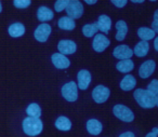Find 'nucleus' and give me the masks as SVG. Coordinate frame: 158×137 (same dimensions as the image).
Segmentation results:
<instances>
[{
    "mask_svg": "<svg viewBox=\"0 0 158 137\" xmlns=\"http://www.w3.org/2000/svg\"><path fill=\"white\" fill-rule=\"evenodd\" d=\"M133 96H134V99L136 100V103H138L142 108L151 109L158 105L157 95H154L148 90L138 89L134 91Z\"/></svg>",
    "mask_w": 158,
    "mask_h": 137,
    "instance_id": "1",
    "label": "nucleus"
},
{
    "mask_svg": "<svg viewBox=\"0 0 158 137\" xmlns=\"http://www.w3.org/2000/svg\"><path fill=\"white\" fill-rule=\"evenodd\" d=\"M23 131L28 136H37L42 132L44 124L39 118L27 117L23 120Z\"/></svg>",
    "mask_w": 158,
    "mask_h": 137,
    "instance_id": "2",
    "label": "nucleus"
},
{
    "mask_svg": "<svg viewBox=\"0 0 158 137\" xmlns=\"http://www.w3.org/2000/svg\"><path fill=\"white\" fill-rule=\"evenodd\" d=\"M113 113L115 115V117H117L119 120L123 122H132L134 120V115L132 112L131 109H129L128 107L123 106V105H116L113 108Z\"/></svg>",
    "mask_w": 158,
    "mask_h": 137,
    "instance_id": "3",
    "label": "nucleus"
},
{
    "mask_svg": "<svg viewBox=\"0 0 158 137\" xmlns=\"http://www.w3.org/2000/svg\"><path fill=\"white\" fill-rule=\"evenodd\" d=\"M65 10L68 18H73V20L80 18L84 14V6L79 0H70Z\"/></svg>",
    "mask_w": 158,
    "mask_h": 137,
    "instance_id": "4",
    "label": "nucleus"
},
{
    "mask_svg": "<svg viewBox=\"0 0 158 137\" xmlns=\"http://www.w3.org/2000/svg\"><path fill=\"white\" fill-rule=\"evenodd\" d=\"M62 95L67 102H76L78 98V87L74 81L66 83L62 87Z\"/></svg>",
    "mask_w": 158,
    "mask_h": 137,
    "instance_id": "5",
    "label": "nucleus"
},
{
    "mask_svg": "<svg viewBox=\"0 0 158 137\" xmlns=\"http://www.w3.org/2000/svg\"><path fill=\"white\" fill-rule=\"evenodd\" d=\"M110 95V89L104 87V85H98L92 91V98L98 104H103V103H105L106 100L108 99Z\"/></svg>",
    "mask_w": 158,
    "mask_h": 137,
    "instance_id": "6",
    "label": "nucleus"
},
{
    "mask_svg": "<svg viewBox=\"0 0 158 137\" xmlns=\"http://www.w3.org/2000/svg\"><path fill=\"white\" fill-rule=\"evenodd\" d=\"M51 26L49 24H40L39 26L37 27V29L34 33V37L37 41L39 42H46L48 40L49 36L51 34Z\"/></svg>",
    "mask_w": 158,
    "mask_h": 137,
    "instance_id": "7",
    "label": "nucleus"
},
{
    "mask_svg": "<svg viewBox=\"0 0 158 137\" xmlns=\"http://www.w3.org/2000/svg\"><path fill=\"white\" fill-rule=\"evenodd\" d=\"M110 44V41L106 38L105 35H101V34H98L95 35L94 39H93L92 42V46L93 50L98 53H101L105 50L106 48H108Z\"/></svg>",
    "mask_w": 158,
    "mask_h": 137,
    "instance_id": "8",
    "label": "nucleus"
},
{
    "mask_svg": "<svg viewBox=\"0 0 158 137\" xmlns=\"http://www.w3.org/2000/svg\"><path fill=\"white\" fill-rule=\"evenodd\" d=\"M156 68V63L153 59L145 61L139 68V75L142 79H147L149 76H152Z\"/></svg>",
    "mask_w": 158,
    "mask_h": 137,
    "instance_id": "9",
    "label": "nucleus"
},
{
    "mask_svg": "<svg viewBox=\"0 0 158 137\" xmlns=\"http://www.w3.org/2000/svg\"><path fill=\"white\" fill-rule=\"evenodd\" d=\"M57 50L61 54H74L77 50V46L72 40H61L57 44Z\"/></svg>",
    "mask_w": 158,
    "mask_h": 137,
    "instance_id": "10",
    "label": "nucleus"
},
{
    "mask_svg": "<svg viewBox=\"0 0 158 137\" xmlns=\"http://www.w3.org/2000/svg\"><path fill=\"white\" fill-rule=\"evenodd\" d=\"M113 55H114L116 58L120 59V61H123V59H129V58H131L132 55H133V51L128 46L121 44V46H118L114 49Z\"/></svg>",
    "mask_w": 158,
    "mask_h": 137,
    "instance_id": "11",
    "label": "nucleus"
},
{
    "mask_svg": "<svg viewBox=\"0 0 158 137\" xmlns=\"http://www.w3.org/2000/svg\"><path fill=\"white\" fill-rule=\"evenodd\" d=\"M77 80H78V84L77 87L80 90H87L91 83V74L86 69H82L78 72L77 75Z\"/></svg>",
    "mask_w": 158,
    "mask_h": 137,
    "instance_id": "12",
    "label": "nucleus"
},
{
    "mask_svg": "<svg viewBox=\"0 0 158 137\" xmlns=\"http://www.w3.org/2000/svg\"><path fill=\"white\" fill-rule=\"evenodd\" d=\"M52 63L57 69H66L69 67L70 62L65 55L61 54V53H54L52 55Z\"/></svg>",
    "mask_w": 158,
    "mask_h": 137,
    "instance_id": "13",
    "label": "nucleus"
},
{
    "mask_svg": "<svg viewBox=\"0 0 158 137\" xmlns=\"http://www.w3.org/2000/svg\"><path fill=\"white\" fill-rule=\"evenodd\" d=\"M97 25L99 30H101L104 34H108V31L110 30V27H112V20L110 16L103 14V15H100Z\"/></svg>",
    "mask_w": 158,
    "mask_h": 137,
    "instance_id": "14",
    "label": "nucleus"
},
{
    "mask_svg": "<svg viewBox=\"0 0 158 137\" xmlns=\"http://www.w3.org/2000/svg\"><path fill=\"white\" fill-rule=\"evenodd\" d=\"M102 128H103V125L99 120L90 119L89 121H87V131L91 135H99L102 132Z\"/></svg>",
    "mask_w": 158,
    "mask_h": 137,
    "instance_id": "15",
    "label": "nucleus"
},
{
    "mask_svg": "<svg viewBox=\"0 0 158 137\" xmlns=\"http://www.w3.org/2000/svg\"><path fill=\"white\" fill-rule=\"evenodd\" d=\"M149 51V43L147 41H140L134 46L133 54H135L138 57H144L147 55Z\"/></svg>",
    "mask_w": 158,
    "mask_h": 137,
    "instance_id": "16",
    "label": "nucleus"
},
{
    "mask_svg": "<svg viewBox=\"0 0 158 137\" xmlns=\"http://www.w3.org/2000/svg\"><path fill=\"white\" fill-rule=\"evenodd\" d=\"M53 11L48 7H40L37 11V18L40 22H48L53 18Z\"/></svg>",
    "mask_w": 158,
    "mask_h": 137,
    "instance_id": "17",
    "label": "nucleus"
},
{
    "mask_svg": "<svg viewBox=\"0 0 158 137\" xmlns=\"http://www.w3.org/2000/svg\"><path fill=\"white\" fill-rule=\"evenodd\" d=\"M25 34V27L22 23H14L9 26V35L13 38L22 37Z\"/></svg>",
    "mask_w": 158,
    "mask_h": 137,
    "instance_id": "18",
    "label": "nucleus"
},
{
    "mask_svg": "<svg viewBox=\"0 0 158 137\" xmlns=\"http://www.w3.org/2000/svg\"><path fill=\"white\" fill-rule=\"evenodd\" d=\"M136 84V80L132 75H127L120 82V89L123 91H131Z\"/></svg>",
    "mask_w": 158,
    "mask_h": 137,
    "instance_id": "19",
    "label": "nucleus"
},
{
    "mask_svg": "<svg viewBox=\"0 0 158 137\" xmlns=\"http://www.w3.org/2000/svg\"><path fill=\"white\" fill-rule=\"evenodd\" d=\"M57 25L61 29H64V30H73V29L76 27V23L73 18H68V16H63L57 22Z\"/></svg>",
    "mask_w": 158,
    "mask_h": 137,
    "instance_id": "20",
    "label": "nucleus"
},
{
    "mask_svg": "<svg viewBox=\"0 0 158 137\" xmlns=\"http://www.w3.org/2000/svg\"><path fill=\"white\" fill-rule=\"evenodd\" d=\"M116 28H117V34H116V40L117 41H123L126 38V35L128 33V26L126 24V22L123 21H118L116 23Z\"/></svg>",
    "mask_w": 158,
    "mask_h": 137,
    "instance_id": "21",
    "label": "nucleus"
},
{
    "mask_svg": "<svg viewBox=\"0 0 158 137\" xmlns=\"http://www.w3.org/2000/svg\"><path fill=\"white\" fill-rule=\"evenodd\" d=\"M138 36L141 38V40L143 41H148L155 38L156 33L151 28H147V27H141L138 29Z\"/></svg>",
    "mask_w": 158,
    "mask_h": 137,
    "instance_id": "22",
    "label": "nucleus"
},
{
    "mask_svg": "<svg viewBox=\"0 0 158 137\" xmlns=\"http://www.w3.org/2000/svg\"><path fill=\"white\" fill-rule=\"evenodd\" d=\"M55 127L60 131H69L72 128V121L66 117H59L55 121Z\"/></svg>",
    "mask_w": 158,
    "mask_h": 137,
    "instance_id": "23",
    "label": "nucleus"
},
{
    "mask_svg": "<svg viewBox=\"0 0 158 137\" xmlns=\"http://www.w3.org/2000/svg\"><path fill=\"white\" fill-rule=\"evenodd\" d=\"M116 68L120 72H125V74H128V72H130L131 70H133L134 64H133V62L131 61V58L123 59V61H120V62H118V63H117Z\"/></svg>",
    "mask_w": 158,
    "mask_h": 137,
    "instance_id": "24",
    "label": "nucleus"
},
{
    "mask_svg": "<svg viewBox=\"0 0 158 137\" xmlns=\"http://www.w3.org/2000/svg\"><path fill=\"white\" fill-rule=\"evenodd\" d=\"M26 113L28 115V117L40 118V115H41V108H40L38 104L33 103V104L28 105V107L26 108Z\"/></svg>",
    "mask_w": 158,
    "mask_h": 137,
    "instance_id": "25",
    "label": "nucleus"
},
{
    "mask_svg": "<svg viewBox=\"0 0 158 137\" xmlns=\"http://www.w3.org/2000/svg\"><path fill=\"white\" fill-rule=\"evenodd\" d=\"M98 30H99V29H98L97 23H93V24H87V25H85L84 28H82V34H84L86 37L91 38L98 33Z\"/></svg>",
    "mask_w": 158,
    "mask_h": 137,
    "instance_id": "26",
    "label": "nucleus"
},
{
    "mask_svg": "<svg viewBox=\"0 0 158 137\" xmlns=\"http://www.w3.org/2000/svg\"><path fill=\"white\" fill-rule=\"evenodd\" d=\"M69 1L70 0H56V2L54 3V10L56 12H62L66 9Z\"/></svg>",
    "mask_w": 158,
    "mask_h": 137,
    "instance_id": "27",
    "label": "nucleus"
},
{
    "mask_svg": "<svg viewBox=\"0 0 158 137\" xmlns=\"http://www.w3.org/2000/svg\"><path fill=\"white\" fill-rule=\"evenodd\" d=\"M31 0H13V5L18 9H26L31 6Z\"/></svg>",
    "mask_w": 158,
    "mask_h": 137,
    "instance_id": "28",
    "label": "nucleus"
},
{
    "mask_svg": "<svg viewBox=\"0 0 158 137\" xmlns=\"http://www.w3.org/2000/svg\"><path fill=\"white\" fill-rule=\"evenodd\" d=\"M147 90H148L151 93H153L154 95H157L158 94V81L157 79H154L148 85H147Z\"/></svg>",
    "mask_w": 158,
    "mask_h": 137,
    "instance_id": "29",
    "label": "nucleus"
},
{
    "mask_svg": "<svg viewBox=\"0 0 158 137\" xmlns=\"http://www.w3.org/2000/svg\"><path fill=\"white\" fill-rule=\"evenodd\" d=\"M113 5H115L117 8H123L127 5L128 0H110Z\"/></svg>",
    "mask_w": 158,
    "mask_h": 137,
    "instance_id": "30",
    "label": "nucleus"
},
{
    "mask_svg": "<svg viewBox=\"0 0 158 137\" xmlns=\"http://www.w3.org/2000/svg\"><path fill=\"white\" fill-rule=\"evenodd\" d=\"M152 27H153V30L155 33H158V11H156L154 14V22L152 24Z\"/></svg>",
    "mask_w": 158,
    "mask_h": 137,
    "instance_id": "31",
    "label": "nucleus"
},
{
    "mask_svg": "<svg viewBox=\"0 0 158 137\" xmlns=\"http://www.w3.org/2000/svg\"><path fill=\"white\" fill-rule=\"evenodd\" d=\"M157 134H158V128L157 127H154L153 128V132L148 133L145 137H157Z\"/></svg>",
    "mask_w": 158,
    "mask_h": 137,
    "instance_id": "32",
    "label": "nucleus"
},
{
    "mask_svg": "<svg viewBox=\"0 0 158 137\" xmlns=\"http://www.w3.org/2000/svg\"><path fill=\"white\" fill-rule=\"evenodd\" d=\"M119 137H135V136H134V134L132 132H125L123 134H120Z\"/></svg>",
    "mask_w": 158,
    "mask_h": 137,
    "instance_id": "33",
    "label": "nucleus"
},
{
    "mask_svg": "<svg viewBox=\"0 0 158 137\" xmlns=\"http://www.w3.org/2000/svg\"><path fill=\"white\" fill-rule=\"evenodd\" d=\"M88 5H94V3L98 2V0H85Z\"/></svg>",
    "mask_w": 158,
    "mask_h": 137,
    "instance_id": "34",
    "label": "nucleus"
},
{
    "mask_svg": "<svg viewBox=\"0 0 158 137\" xmlns=\"http://www.w3.org/2000/svg\"><path fill=\"white\" fill-rule=\"evenodd\" d=\"M154 46H155V50L158 51V38H155V42H154Z\"/></svg>",
    "mask_w": 158,
    "mask_h": 137,
    "instance_id": "35",
    "label": "nucleus"
},
{
    "mask_svg": "<svg viewBox=\"0 0 158 137\" xmlns=\"http://www.w3.org/2000/svg\"><path fill=\"white\" fill-rule=\"evenodd\" d=\"M131 1L134 3H142V2H144L145 0H131Z\"/></svg>",
    "mask_w": 158,
    "mask_h": 137,
    "instance_id": "36",
    "label": "nucleus"
},
{
    "mask_svg": "<svg viewBox=\"0 0 158 137\" xmlns=\"http://www.w3.org/2000/svg\"><path fill=\"white\" fill-rule=\"evenodd\" d=\"M1 11H2V6H1V2H0V13H1Z\"/></svg>",
    "mask_w": 158,
    "mask_h": 137,
    "instance_id": "37",
    "label": "nucleus"
},
{
    "mask_svg": "<svg viewBox=\"0 0 158 137\" xmlns=\"http://www.w3.org/2000/svg\"><path fill=\"white\" fill-rule=\"evenodd\" d=\"M151 1H157V0H151Z\"/></svg>",
    "mask_w": 158,
    "mask_h": 137,
    "instance_id": "38",
    "label": "nucleus"
}]
</instances>
